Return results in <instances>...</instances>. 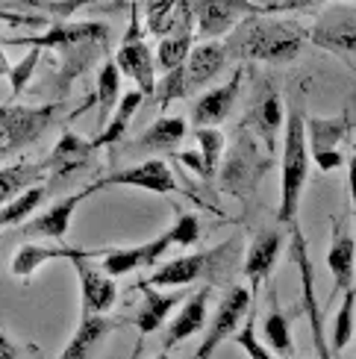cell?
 Instances as JSON below:
<instances>
[{
    "instance_id": "cell-19",
    "label": "cell",
    "mask_w": 356,
    "mask_h": 359,
    "mask_svg": "<svg viewBox=\"0 0 356 359\" xmlns=\"http://www.w3.org/2000/svg\"><path fill=\"white\" fill-rule=\"evenodd\" d=\"M242 77H245V71L235 68L233 77L224 86L210 88V92L195 100V107H191V121H195V127H218L221 121H227L230 109L235 107V100H239Z\"/></svg>"
},
{
    "instance_id": "cell-18",
    "label": "cell",
    "mask_w": 356,
    "mask_h": 359,
    "mask_svg": "<svg viewBox=\"0 0 356 359\" xmlns=\"http://www.w3.org/2000/svg\"><path fill=\"white\" fill-rule=\"evenodd\" d=\"M109 248H97V250H85V248H68V245H21L18 253L12 257V274L18 280H29L41 265H48L53 259H68V262H80V259H100Z\"/></svg>"
},
{
    "instance_id": "cell-33",
    "label": "cell",
    "mask_w": 356,
    "mask_h": 359,
    "mask_svg": "<svg viewBox=\"0 0 356 359\" xmlns=\"http://www.w3.org/2000/svg\"><path fill=\"white\" fill-rule=\"evenodd\" d=\"M189 92H191V83H189L186 65L174 68V71H165L156 80V103H159V109H165L168 103H174V100H183Z\"/></svg>"
},
{
    "instance_id": "cell-36",
    "label": "cell",
    "mask_w": 356,
    "mask_h": 359,
    "mask_svg": "<svg viewBox=\"0 0 356 359\" xmlns=\"http://www.w3.org/2000/svg\"><path fill=\"white\" fill-rule=\"evenodd\" d=\"M41 62V48H29V53L21 59L18 65H12L9 71V86H12V100H18L24 95V88L29 86V80H33V74Z\"/></svg>"
},
{
    "instance_id": "cell-11",
    "label": "cell",
    "mask_w": 356,
    "mask_h": 359,
    "mask_svg": "<svg viewBox=\"0 0 356 359\" xmlns=\"http://www.w3.org/2000/svg\"><path fill=\"white\" fill-rule=\"evenodd\" d=\"M280 127H283V97H280V92L268 80H262L259 92L247 107L242 130H250V136H256L265 144V154L274 156Z\"/></svg>"
},
{
    "instance_id": "cell-2",
    "label": "cell",
    "mask_w": 356,
    "mask_h": 359,
    "mask_svg": "<svg viewBox=\"0 0 356 359\" xmlns=\"http://www.w3.org/2000/svg\"><path fill=\"white\" fill-rule=\"evenodd\" d=\"M309 142H306V115L301 103H292L283 127V156H280V227L292 230L301 215V198L309 180Z\"/></svg>"
},
{
    "instance_id": "cell-30",
    "label": "cell",
    "mask_w": 356,
    "mask_h": 359,
    "mask_svg": "<svg viewBox=\"0 0 356 359\" xmlns=\"http://www.w3.org/2000/svg\"><path fill=\"white\" fill-rule=\"evenodd\" d=\"M48 186H33L27 189L24 194H18L15 201H9L6 206H0V230L4 227H18V224H27L29 218H33V212L44 203V198H48Z\"/></svg>"
},
{
    "instance_id": "cell-23",
    "label": "cell",
    "mask_w": 356,
    "mask_h": 359,
    "mask_svg": "<svg viewBox=\"0 0 356 359\" xmlns=\"http://www.w3.org/2000/svg\"><path fill=\"white\" fill-rule=\"evenodd\" d=\"M206 297H210V289H200L195 294H189V301H183V306L177 309V316L168 321V330L162 336V345L165 351L177 348L180 341L191 339L195 333L206 330Z\"/></svg>"
},
{
    "instance_id": "cell-4",
    "label": "cell",
    "mask_w": 356,
    "mask_h": 359,
    "mask_svg": "<svg viewBox=\"0 0 356 359\" xmlns=\"http://www.w3.org/2000/svg\"><path fill=\"white\" fill-rule=\"evenodd\" d=\"M271 168H274L271 154H259L256 136H250L247 130H242L235 144L230 147L224 165H221V171H218V180H221V189L230 191L233 198L250 203L256 189H259V183H262V177Z\"/></svg>"
},
{
    "instance_id": "cell-3",
    "label": "cell",
    "mask_w": 356,
    "mask_h": 359,
    "mask_svg": "<svg viewBox=\"0 0 356 359\" xmlns=\"http://www.w3.org/2000/svg\"><path fill=\"white\" fill-rule=\"evenodd\" d=\"M235 248L239 242L230 238V242L210 248V250H198V253H186V257H177L165 265H159L156 271L142 280V286H153V289H186L191 283H198L203 277H218L224 274L235 259Z\"/></svg>"
},
{
    "instance_id": "cell-31",
    "label": "cell",
    "mask_w": 356,
    "mask_h": 359,
    "mask_svg": "<svg viewBox=\"0 0 356 359\" xmlns=\"http://www.w3.org/2000/svg\"><path fill=\"white\" fill-rule=\"evenodd\" d=\"M183 0H144V27L151 36L165 39L180 21Z\"/></svg>"
},
{
    "instance_id": "cell-1",
    "label": "cell",
    "mask_w": 356,
    "mask_h": 359,
    "mask_svg": "<svg viewBox=\"0 0 356 359\" xmlns=\"http://www.w3.org/2000/svg\"><path fill=\"white\" fill-rule=\"evenodd\" d=\"M303 29L292 21H271V18H247L230 33L224 41L227 59L235 62H271L289 65L303 50Z\"/></svg>"
},
{
    "instance_id": "cell-10",
    "label": "cell",
    "mask_w": 356,
    "mask_h": 359,
    "mask_svg": "<svg viewBox=\"0 0 356 359\" xmlns=\"http://www.w3.org/2000/svg\"><path fill=\"white\" fill-rule=\"evenodd\" d=\"M309 41L321 50H330L336 56L356 53V6L336 4L318 15V21L309 29Z\"/></svg>"
},
{
    "instance_id": "cell-5",
    "label": "cell",
    "mask_w": 356,
    "mask_h": 359,
    "mask_svg": "<svg viewBox=\"0 0 356 359\" xmlns=\"http://www.w3.org/2000/svg\"><path fill=\"white\" fill-rule=\"evenodd\" d=\"M62 109V103H44V107L6 103V107H0V159L12 156L15 151H24L27 144L41 139V133L56 124Z\"/></svg>"
},
{
    "instance_id": "cell-32",
    "label": "cell",
    "mask_w": 356,
    "mask_h": 359,
    "mask_svg": "<svg viewBox=\"0 0 356 359\" xmlns=\"http://www.w3.org/2000/svg\"><path fill=\"white\" fill-rule=\"evenodd\" d=\"M353 316H356V286L345 292L342 306H338V312H336L333 339H330L333 353H342V351L350 345V339H353Z\"/></svg>"
},
{
    "instance_id": "cell-20",
    "label": "cell",
    "mask_w": 356,
    "mask_h": 359,
    "mask_svg": "<svg viewBox=\"0 0 356 359\" xmlns=\"http://www.w3.org/2000/svg\"><path fill=\"white\" fill-rule=\"evenodd\" d=\"M283 245H286V233L283 230H262V233H256V238L250 242V248H247V257H245V277L250 280V292H259V286L265 280L271 277V271H274V265H277V259H280V250H283Z\"/></svg>"
},
{
    "instance_id": "cell-38",
    "label": "cell",
    "mask_w": 356,
    "mask_h": 359,
    "mask_svg": "<svg viewBox=\"0 0 356 359\" xmlns=\"http://www.w3.org/2000/svg\"><path fill=\"white\" fill-rule=\"evenodd\" d=\"M235 345H239L245 353H247V359H277L268 348L265 345H259V339H256V333H254V324H245L239 333H235Z\"/></svg>"
},
{
    "instance_id": "cell-39",
    "label": "cell",
    "mask_w": 356,
    "mask_h": 359,
    "mask_svg": "<svg viewBox=\"0 0 356 359\" xmlns=\"http://www.w3.org/2000/svg\"><path fill=\"white\" fill-rule=\"evenodd\" d=\"M0 21L12 24V27H44L48 24L44 15H15V12H4V9H0Z\"/></svg>"
},
{
    "instance_id": "cell-25",
    "label": "cell",
    "mask_w": 356,
    "mask_h": 359,
    "mask_svg": "<svg viewBox=\"0 0 356 359\" xmlns=\"http://www.w3.org/2000/svg\"><path fill=\"white\" fill-rule=\"evenodd\" d=\"M139 289L144 292V297L136 312V330L142 336H151L168 321V316L177 306H183V292H162L153 286H142V283H139Z\"/></svg>"
},
{
    "instance_id": "cell-26",
    "label": "cell",
    "mask_w": 356,
    "mask_h": 359,
    "mask_svg": "<svg viewBox=\"0 0 356 359\" xmlns=\"http://www.w3.org/2000/svg\"><path fill=\"white\" fill-rule=\"evenodd\" d=\"M227 62V48L218 41H203V44H195L186 59V71H189V83H191V92L200 86H206L210 80H215L221 68Z\"/></svg>"
},
{
    "instance_id": "cell-13",
    "label": "cell",
    "mask_w": 356,
    "mask_h": 359,
    "mask_svg": "<svg viewBox=\"0 0 356 359\" xmlns=\"http://www.w3.org/2000/svg\"><path fill=\"white\" fill-rule=\"evenodd\" d=\"M95 154H97L95 142H85V139L77 136V133L65 130L62 136H59V142L53 144L50 156L44 159L41 165H44V174L53 180V186L62 183V180L71 183V180H77L88 165H92Z\"/></svg>"
},
{
    "instance_id": "cell-42",
    "label": "cell",
    "mask_w": 356,
    "mask_h": 359,
    "mask_svg": "<svg viewBox=\"0 0 356 359\" xmlns=\"http://www.w3.org/2000/svg\"><path fill=\"white\" fill-rule=\"evenodd\" d=\"M0 359H18V345L0 330Z\"/></svg>"
},
{
    "instance_id": "cell-21",
    "label": "cell",
    "mask_w": 356,
    "mask_h": 359,
    "mask_svg": "<svg viewBox=\"0 0 356 359\" xmlns=\"http://www.w3.org/2000/svg\"><path fill=\"white\" fill-rule=\"evenodd\" d=\"M77 41H109V27L97 21H77V24H56L44 36L36 39H6V44H29L41 50H62Z\"/></svg>"
},
{
    "instance_id": "cell-15",
    "label": "cell",
    "mask_w": 356,
    "mask_h": 359,
    "mask_svg": "<svg viewBox=\"0 0 356 359\" xmlns=\"http://www.w3.org/2000/svg\"><path fill=\"white\" fill-rule=\"evenodd\" d=\"M171 248H174V242L165 230L162 236L151 238V242H144V245H136V248H109L100 257V265L109 277H124V274L139 271V268H153Z\"/></svg>"
},
{
    "instance_id": "cell-9",
    "label": "cell",
    "mask_w": 356,
    "mask_h": 359,
    "mask_svg": "<svg viewBox=\"0 0 356 359\" xmlns=\"http://www.w3.org/2000/svg\"><path fill=\"white\" fill-rule=\"evenodd\" d=\"M350 133V118L348 112L336 118H306V142H309V156L318 165V171H336L345 165L342 142Z\"/></svg>"
},
{
    "instance_id": "cell-7",
    "label": "cell",
    "mask_w": 356,
    "mask_h": 359,
    "mask_svg": "<svg viewBox=\"0 0 356 359\" xmlns=\"http://www.w3.org/2000/svg\"><path fill=\"white\" fill-rule=\"evenodd\" d=\"M250 306H254V292H250L247 286H233L224 297H221L212 321L206 324L200 348L195 351V356H191V359H212V353L224 345L227 339H233L235 333L242 330L245 316L250 312Z\"/></svg>"
},
{
    "instance_id": "cell-22",
    "label": "cell",
    "mask_w": 356,
    "mask_h": 359,
    "mask_svg": "<svg viewBox=\"0 0 356 359\" xmlns=\"http://www.w3.org/2000/svg\"><path fill=\"white\" fill-rule=\"evenodd\" d=\"M189 124L186 118H174V115H159L151 127H144V133H139V139H132L124 144V151H142V154H165L174 151L177 144L186 139Z\"/></svg>"
},
{
    "instance_id": "cell-40",
    "label": "cell",
    "mask_w": 356,
    "mask_h": 359,
    "mask_svg": "<svg viewBox=\"0 0 356 359\" xmlns=\"http://www.w3.org/2000/svg\"><path fill=\"white\" fill-rule=\"evenodd\" d=\"M318 4H324V0H280V4L268 6V12H298V9H309Z\"/></svg>"
},
{
    "instance_id": "cell-45",
    "label": "cell",
    "mask_w": 356,
    "mask_h": 359,
    "mask_svg": "<svg viewBox=\"0 0 356 359\" xmlns=\"http://www.w3.org/2000/svg\"><path fill=\"white\" fill-rule=\"evenodd\" d=\"M156 359H171V356H168V353H159V356H156Z\"/></svg>"
},
{
    "instance_id": "cell-24",
    "label": "cell",
    "mask_w": 356,
    "mask_h": 359,
    "mask_svg": "<svg viewBox=\"0 0 356 359\" xmlns=\"http://www.w3.org/2000/svg\"><path fill=\"white\" fill-rule=\"evenodd\" d=\"M121 321L107 318V316H92V318H80L77 321V330H74L71 341L62 348L56 359H92L95 351L100 348V341L107 339L109 333H115Z\"/></svg>"
},
{
    "instance_id": "cell-43",
    "label": "cell",
    "mask_w": 356,
    "mask_h": 359,
    "mask_svg": "<svg viewBox=\"0 0 356 359\" xmlns=\"http://www.w3.org/2000/svg\"><path fill=\"white\" fill-rule=\"evenodd\" d=\"M4 48H6V39H4V36H0V77H9V71H12V65H9V59H6Z\"/></svg>"
},
{
    "instance_id": "cell-27",
    "label": "cell",
    "mask_w": 356,
    "mask_h": 359,
    "mask_svg": "<svg viewBox=\"0 0 356 359\" xmlns=\"http://www.w3.org/2000/svg\"><path fill=\"white\" fill-rule=\"evenodd\" d=\"M121 68L115 62H103L97 71V92H95V103H97V133L107 130L109 118L115 112V107L121 103Z\"/></svg>"
},
{
    "instance_id": "cell-37",
    "label": "cell",
    "mask_w": 356,
    "mask_h": 359,
    "mask_svg": "<svg viewBox=\"0 0 356 359\" xmlns=\"http://www.w3.org/2000/svg\"><path fill=\"white\" fill-rule=\"evenodd\" d=\"M168 236H171V242L180 245V248L198 245V242H200V221H198V215H191V212H177L174 224L168 227Z\"/></svg>"
},
{
    "instance_id": "cell-41",
    "label": "cell",
    "mask_w": 356,
    "mask_h": 359,
    "mask_svg": "<svg viewBox=\"0 0 356 359\" xmlns=\"http://www.w3.org/2000/svg\"><path fill=\"white\" fill-rule=\"evenodd\" d=\"M348 191H350V209H353V227H356V147L348 159Z\"/></svg>"
},
{
    "instance_id": "cell-29",
    "label": "cell",
    "mask_w": 356,
    "mask_h": 359,
    "mask_svg": "<svg viewBox=\"0 0 356 359\" xmlns=\"http://www.w3.org/2000/svg\"><path fill=\"white\" fill-rule=\"evenodd\" d=\"M142 100H144V95L139 92V88H132V92H127V95L121 97V103H118L115 112H112V118H109L107 130L97 133V136L92 139L97 151H100V147H112V144H118V142L124 139V133H127V127H130L132 118H136Z\"/></svg>"
},
{
    "instance_id": "cell-17",
    "label": "cell",
    "mask_w": 356,
    "mask_h": 359,
    "mask_svg": "<svg viewBox=\"0 0 356 359\" xmlns=\"http://www.w3.org/2000/svg\"><path fill=\"white\" fill-rule=\"evenodd\" d=\"M74 271L80 280V318H92V316H107L118 301V286L115 277L107 271L88 265V259L74 262Z\"/></svg>"
},
{
    "instance_id": "cell-35",
    "label": "cell",
    "mask_w": 356,
    "mask_h": 359,
    "mask_svg": "<svg viewBox=\"0 0 356 359\" xmlns=\"http://www.w3.org/2000/svg\"><path fill=\"white\" fill-rule=\"evenodd\" d=\"M265 339H268V345L280 356H292L294 345H292V333H289V318H286V312H280L277 306L265 316Z\"/></svg>"
},
{
    "instance_id": "cell-8",
    "label": "cell",
    "mask_w": 356,
    "mask_h": 359,
    "mask_svg": "<svg viewBox=\"0 0 356 359\" xmlns=\"http://www.w3.org/2000/svg\"><path fill=\"white\" fill-rule=\"evenodd\" d=\"M115 65L121 68V74H127V77L136 83V88L151 97L156 95V53L147 48L144 39H142V24H139V12L136 6H132V15H130V29L127 36L121 41V48H118L115 53Z\"/></svg>"
},
{
    "instance_id": "cell-28",
    "label": "cell",
    "mask_w": 356,
    "mask_h": 359,
    "mask_svg": "<svg viewBox=\"0 0 356 359\" xmlns=\"http://www.w3.org/2000/svg\"><path fill=\"white\" fill-rule=\"evenodd\" d=\"M41 177H48L41 162L21 159V162H15V165L0 168V206H6L9 201L18 198V194H24L27 189L39 186Z\"/></svg>"
},
{
    "instance_id": "cell-6",
    "label": "cell",
    "mask_w": 356,
    "mask_h": 359,
    "mask_svg": "<svg viewBox=\"0 0 356 359\" xmlns=\"http://www.w3.org/2000/svg\"><path fill=\"white\" fill-rule=\"evenodd\" d=\"M191 15H195L198 39L212 41L233 33L247 18L268 15V6H259L254 0H191Z\"/></svg>"
},
{
    "instance_id": "cell-34",
    "label": "cell",
    "mask_w": 356,
    "mask_h": 359,
    "mask_svg": "<svg viewBox=\"0 0 356 359\" xmlns=\"http://www.w3.org/2000/svg\"><path fill=\"white\" fill-rule=\"evenodd\" d=\"M195 139H198V151H200V156L206 162V168H210V174L215 177L218 174V162H221V156H224V144H227L224 133H221L218 127H198Z\"/></svg>"
},
{
    "instance_id": "cell-12",
    "label": "cell",
    "mask_w": 356,
    "mask_h": 359,
    "mask_svg": "<svg viewBox=\"0 0 356 359\" xmlns=\"http://www.w3.org/2000/svg\"><path fill=\"white\" fill-rule=\"evenodd\" d=\"M100 189H109V186H127V189H142V191H156V194H174V191H183L180 183H177L174 171L168 168L165 159H144L139 165H130V168H118L109 171L103 180H97Z\"/></svg>"
},
{
    "instance_id": "cell-16",
    "label": "cell",
    "mask_w": 356,
    "mask_h": 359,
    "mask_svg": "<svg viewBox=\"0 0 356 359\" xmlns=\"http://www.w3.org/2000/svg\"><path fill=\"white\" fill-rule=\"evenodd\" d=\"M95 191H100V186H88V189H80V191H74L68 194V198H59L53 206H48L44 212L33 215L27 224H24V233L27 236H36V238H50V242H59V238H65L68 230H71V218L74 212H77V206L85 201V198H92Z\"/></svg>"
},
{
    "instance_id": "cell-14",
    "label": "cell",
    "mask_w": 356,
    "mask_h": 359,
    "mask_svg": "<svg viewBox=\"0 0 356 359\" xmlns=\"http://www.w3.org/2000/svg\"><path fill=\"white\" fill-rule=\"evenodd\" d=\"M327 268L333 274V292L324 301V312L330 309L342 292L353 289L356 280V233L348 230V224L342 218H333V233H330V250H327Z\"/></svg>"
},
{
    "instance_id": "cell-44",
    "label": "cell",
    "mask_w": 356,
    "mask_h": 359,
    "mask_svg": "<svg viewBox=\"0 0 356 359\" xmlns=\"http://www.w3.org/2000/svg\"><path fill=\"white\" fill-rule=\"evenodd\" d=\"M139 353H142V348H136V351H132V353H130V359H136Z\"/></svg>"
}]
</instances>
